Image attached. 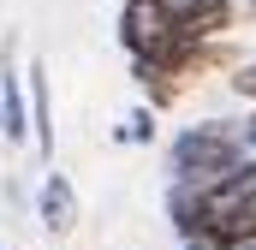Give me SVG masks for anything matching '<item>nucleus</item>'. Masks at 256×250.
Returning <instances> with one entry per match:
<instances>
[{
	"label": "nucleus",
	"instance_id": "f257e3e1",
	"mask_svg": "<svg viewBox=\"0 0 256 250\" xmlns=\"http://www.w3.org/2000/svg\"><path fill=\"white\" fill-rule=\"evenodd\" d=\"M244 161H256L238 137V120H196L185 131H173L167 143V167H173V185H202L214 190L220 179H232Z\"/></svg>",
	"mask_w": 256,
	"mask_h": 250
},
{
	"label": "nucleus",
	"instance_id": "f03ea898",
	"mask_svg": "<svg viewBox=\"0 0 256 250\" xmlns=\"http://www.w3.org/2000/svg\"><path fill=\"white\" fill-rule=\"evenodd\" d=\"M36 220H42V232L48 238H66L72 226H78V190L66 173H42V190H36Z\"/></svg>",
	"mask_w": 256,
	"mask_h": 250
},
{
	"label": "nucleus",
	"instance_id": "7ed1b4c3",
	"mask_svg": "<svg viewBox=\"0 0 256 250\" xmlns=\"http://www.w3.org/2000/svg\"><path fill=\"white\" fill-rule=\"evenodd\" d=\"M24 84H30V143H36L42 161H54V96H48V66L30 60Z\"/></svg>",
	"mask_w": 256,
	"mask_h": 250
},
{
	"label": "nucleus",
	"instance_id": "20e7f679",
	"mask_svg": "<svg viewBox=\"0 0 256 250\" xmlns=\"http://www.w3.org/2000/svg\"><path fill=\"white\" fill-rule=\"evenodd\" d=\"M114 143H155V108H149V102L131 108L126 120L114 125Z\"/></svg>",
	"mask_w": 256,
	"mask_h": 250
},
{
	"label": "nucleus",
	"instance_id": "39448f33",
	"mask_svg": "<svg viewBox=\"0 0 256 250\" xmlns=\"http://www.w3.org/2000/svg\"><path fill=\"white\" fill-rule=\"evenodd\" d=\"M244 102H256V60H244V66H232V78H226Z\"/></svg>",
	"mask_w": 256,
	"mask_h": 250
},
{
	"label": "nucleus",
	"instance_id": "423d86ee",
	"mask_svg": "<svg viewBox=\"0 0 256 250\" xmlns=\"http://www.w3.org/2000/svg\"><path fill=\"white\" fill-rule=\"evenodd\" d=\"M238 137H244V149H250V155H256V108H250V114H244V120H238Z\"/></svg>",
	"mask_w": 256,
	"mask_h": 250
},
{
	"label": "nucleus",
	"instance_id": "0eeeda50",
	"mask_svg": "<svg viewBox=\"0 0 256 250\" xmlns=\"http://www.w3.org/2000/svg\"><path fill=\"white\" fill-rule=\"evenodd\" d=\"M0 137H6V102H0Z\"/></svg>",
	"mask_w": 256,
	"mask_h": 250
},
{
	"label": "nucleus",
	"instance_id": "6e6552de",
	"mask_svg": "<svg viewBox=\"0 0 256 250\" xmlns=\"http://www.w3.org/2000/svg\"><path fill=\"white\" fill-rule=\"evenodd\" d=\"M0 250H6V244H0Z\"/></svg>",
	"mask_w": 256,
	"mask_h": 250
}]
</instances>
